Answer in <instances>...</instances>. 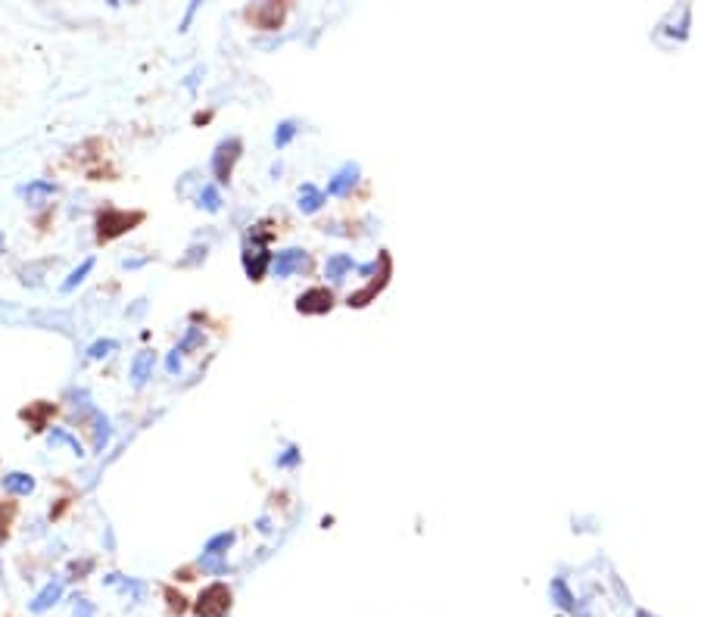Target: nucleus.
<instances>
[{
    "label": "nucleus",
    "instance_id": "nucleus-24",
    "mask_svg": "<svg viewBox=\"0 0 701 617\" xmlns=\"http://www.w3.org/2000/svg\"><path fill=\"white\" fill-rule=\"evenodd\" d=\"M165 598H169V611H172V614H184V611H188V598H184L181 592L175 596V589H165Z\"/></svg>",
    "mask_w": 701,
    "mask_h": 617
},
{
    "label": "nucleus",
    "instance_id": "nucleus-7",
    "mask_svg": "<svg viewBox=\"0 0 701 617\" xmlns=\"http://www.w3.org/2000/svg\"><path fill=\"white\" fill-rule=\"evenodd\" d=\"M246 19H250L256 28H265V31H275L277 25H281L284 19V6L277 3H265V6H253V10H246Z\"/></svg>",
    "mask_w": 701,
    "mask_h": 617
},
{
    "label": "nucleus",
    "instance_id": "nucleus-11",
    "mask_svg": "<svg viewBox=\"0 0 701 617\" xmlns=\"http://www.w3.org/2000/svg\"><path fill=\"white\" fill-rule=\"evenodd\" d=\"M91 424H94V452H103L107 449V442H109V436H113V427H109V418L103 415L100 409H94L91 411Z\"/></svg>",
    "mask_w": 701,
    "mask_h": 617
},
{
    "label": "nucleus",
    "instance_id": "nucleus-10",
    "mask_svg": "<svg viewBox=\"0 0 701 617\" xmlns=\"http://www.w3.org/2000/svg\"><path fill=\"white\" fill-rule=\"evenodd\" d=\"M3 490L10 496H28V492H35V477L26 471H10L3 474Z\"/></svg>",
    "mask_w": 701,
    "mask_h": 617
},
{
    "label": "nucleus",
    "instance_id": "nucleus-5",
    "mask_svg": "<svg viewBox=\"0 0 701 617\" xmlns=\"http://www.w3.org/2000/svg\"><path fill=\"white\" fill-rule=\"evenodd\" d=\"M334 305V296L327 287H312V290L300 293V299H296V312H302V315H325V312H331Z\"/></svg>",
    "mask_w": 701,
    "mask_h": 617
},
{
    "label": "nucleus",
    "instance_id": "nucleus-4",
    "mask_svg": "<svg viewBox=\"0 0 701 617\" xmlns=\"http://www.w3.org/2000/svg\"><path fill=\"white\" fill-rule=\"evenodd\" d=\"M265 237L262 231H253V247H246L244 253V268H246V278L250 280H262V274L271 268V262H275V256L265 249Z\"/></svg>",
    "mask_w": 701,
    "mask_h": 617
},
{
    "label": "nucleus",
    "instance_id": "nucleus-23",
    "mask_svg": "<svg viewBox=\"0 0 701 617\" xmlns=\"http://www.w3.org/2000/svg\"><path fill=\"white\" fill-rule=\"evenodd\" d=\"M300 458H302L300 449L287 446V449H284V455H277V467H296V465H300Z\"/></svg>",
    "mask_w": 701,
    "mask_h": 617
},
{
    "label": "nucleus",
    "instance_id": "nucleus-28",
    "mask_svg": "<svg viewBox=\"0 0 701 617\" xmlns=\"http://www.w3.org/2000/svg\"><path fill=\"white\" fill-rule=\"evenodd\" d=\"M197 6H200V3H190V6H188V16H184V22H181V31H188V25H190V19H194Z\"/></svg>",
    "mask_w": 701,
    "mask_h": 617
},
{
    "label": "nucleus",
    "instance_id": "nucleus-16",
    "mask_svg": "<svg viewBox=\"0 0 701 617\" xmlns=\"http://www.w3.org/2000/svg\"><path fill=\"white\" fill-rule=\"evenodd\" d=\"M91 271H94V259H84L82 265H78V268H72V271L66 274V280H63V284H60V290H63V293H72V290H75L78 284H82L84 278H88Z\"/></svg>",
    "mask_w": 701,
    "mask_h": 617
},
{
    "label": "nucleus",
    "instance_id": "nucleus-14",
    "mask_svg": "<svg viewBox=\"0 0 701 617\" xmlns=\"http://www.w3.org/2000/svg\"><path fill=\"white\" fill-rule=\"evenodd\" d=\"M47 442H51L53 449L57 446H69L75 455H84V446L78 442V436H72L69 430H63V427H53V430H47Z\"/></svg>",
    "mask_w": 701,
    "mask_h": 617
},
{
    "label": "nucleus",
    "instance_id": "nucleus-8",
    "mask_svg": "<svg viewBox=\"0 0 701 617\" xmlns=\"http://www.w3.org/2000/svg\"><path fill=\"white\" fill-rule=\"evenodd\" d=\"M153 365H156V352H153V349H140V352L134 355V361H131V384L138 386V390L147 384V377L153 374Z\"/></svg>",
    "mask_w": 701,
    "mask_h": 617
},
{
    "label": "nucleus",
    "instance_id": "nucleus-13",
    "mask_svg": "<svg viewBox=\"0 0 701 617\" xmlns=\"http://www.w3.org/2000/svg\"><path fill=\"white\" fill-rule=\"evenodd\" d=\"M321 203H325V193H321L315 184H302L300 187V212L312 215V212L321 209Z\"/></svg>",
    "mask_w": 701,
    "mask_h": 617
},
{
    "label": "nucleus",
    "instance_id": "nucleus-17",
    "mask_svg": "<svg viewBox=\"0 0 701 617\" xmlns=\"http://www.w3.org/2000/svg\"><path fill=\"white\" fill-rule=\"evenodd\" d=\"M231 546H234V530H225V533H215L212 539L206 542V552L203 555H209V558H221Z\"/></svg>",
    "mask_w": 701,
    "mask_h": 617
},
{
    "label": "nucleus",
    "instance_id": "nucleus-21",
    "mask_svg": "<svg viewBox=\"0 0 701 617\" xmlns=\"http://www.w3.org/2000/svg\"><path fill=\"white\" fill-rule=\"evenodd\" d=\"M116 349H119V343H116V340H109V337H107V340H97V343H91V346H88V359H91V361H97V359H107V355H113V352H116Z\"/></svg>",
    "mask_w": 701,
    "mask_h": 617
},
{
    "label": "nucleus",
    "instance_id": "nucleus-26",
    "mask_svg": "<svg viewBox=\"0 0 701 617\" xmlns=\"http://www.w3.org/2000/svg\"><path fill=\"white\" fill-rule=\"evenodd\" d=\"M10 517H13V508H3V505H0V542L7 539V524H10Z\"/></svg>",
    "mask_w": 701,
    "mask_h": 617
},
{
    "label": "nucleus",
    "instance_id": "nucleus-1",
    "mask_svg": "<svg viewBox=\"0 0 701 617\" xmlns=\"http://www.w3.org/2000/svg\"><path fill=\"white\" fill-rule=\"evenodd\" d=\"M231 589L228 583H209L200 592V598L194 602V614L197 617H228L231 611Z\"/></svg>",
    "mask_w": 701,
    "mask_h": 617
},
{
    "label": "nucleus",
    "instance_id": "nucleus-27",
    "mask_svg": "<svg viewBox=\"0 0 701 617\" xmlns=\"http://www.w3.org/2000/svg\"><path fill=\"white\" fill-rule=\"evenodd\" d=\"M200 256H203V259H206V247H203V249H200V247H194V249H190V256H188V259H181V265H190V262H197V259H200Z\"/></svg>",
    "mask_w": 701,
    "mask_h": 617
},
{
    "label": "nucleus",
    "instance_id": "nucleus-19",
    "mask_svg": "<svg viewBox=\"0 0 701 617\" xmlns=\"http://www.w3.org/2000/svg\"><path fill=\"white\" fill-rule=\"evenodd\" d=\"M349 268H352L349 256H331V259H327V265H325V274L331 280H343V274L349 271Z\"/></svg>",
    "mask_w": 701,
    "mask_h": 617
},
{
    "label": "nucleus",
    "instance_id": "nucleus-12",
    "mask_svg": "<svg viewBox=\"0 0 701 617\" xmlns=\"http://www.w3.org/2000/svg\"><path fill=\"white\" fill-rule=\"evenodd\" d=\"M356 175H358V166H343L337 175L331 178V184H327V193L331 197H343L346 190H349L352 184H356Z\"/></svg>",
    "mask_w": 701,
    "mask_h": 617
},
{
    "label": "nucleus",
    "instance_id": "nucleus-15",
    "mask_svg": "<svg viewBox=\"0 0 701 617\" xmlns=\"http://www.w3.org/2000/svg\"><path fill=\"white\" fill-rule=\"evenodd\" d=\"M60 596H63V583H60V580H53V583H47L44 589L38 592V598L32 602V611H47Z\"/></svg>",
    "mask_w": 701,
    "mask_h": 617
},
{
    "label": "nucleus",
    "instance_id": "nucleus-25",
    "mask_svg": "<svg viewBox=\"0 0 701 617\" xmlns=\"http://www.w3.org/2000/svg\"><path fill=\"white\" fill-rule=\"evenodd\" d=\"M165 371H169L172 377H175V374L181 371V352H178V349H172V352L165 355Z\"/></svg>",
    "mask_w": 701,
    "mask_h": 617
},
{
    "label": "nucleus",
    "instance_id": "nucleus-2",
    "mask_svg": "<svg viewBox=\"0 0 701 617\" xmlns=\"http://www.w3.org/2000/svg\"><path fill=\"white\" fill-rule=\"evenodd\" d=\"M144 222V212H122V209H107L97 218V240H116L125 231H131L134 224Z\"/></svg>",
    "mask_w": 701,
    "mask_h": 617
},
{
    "label": "nucleus",
    "instance_id": "nucleus-29",
    "mask_svg": "<svg viewBox=\"0 0 701 617\" xmlns=\"http://www.w3.org/2000/svg\"><path fill=\"white\" fill-rule=\"evenodd\" d=\"M259 530H262V533H268V530H271L268 527V517H259Z\"/></svg>",
    "mask_w": 701,
    "mask_h": 617
},
{
    "label": "nucleus",
    "instance_id": "nucleus-22",
    "mask_svg": "<svg viewBox=\"0 0 701 617\" xmlns=\"http://www.w3.org/2000/svg\"><path fill=\"white\" fill-rule=\"evenodd\" d=\"M197 346H203V330L200 328H188V334L181 337V343H178V352H190V349H197Z\"/></svg>",
    "mask_w": 701,
    "mask_h": 617
},
{
    "label": "nucleus",
    "instance_id": "nucleus-3",
    "mask_svg": "<svg viewBox=\"0 0 701 617\" xmlns=\"http://www.w3.org/2000/svg\"><path fill=\"white\" fill-rule=\"evenodd\" d=\"M240 153H244V143H240V137H225V141L215 147L212 153V175L219 184H228L234 175V166H237Z\"/></svg>",
    "mask_w": 701,
    "mask_h": 617
},
{
    "label": "nucleus",
    "instance_id": "nucleus-18",
    "mask_svg": "<svg viewBox=\"0 0 701 617\" xmlns=\"http://www.w3.org/2000/svg\"><path fill=\"white\" fill-rule=\"evenodd\" d=\"M200 209H206V212H221V193H219V187L215 184H203V190H200Z\"/></svg>",
    "mask_w": 701,
    "mask_h": 617
},
{
    "label": "nucleus",
    "instance_id": "nucleus-6",
    "mask_svg": "<svg viewBox=\"0 0 701 617\" xmlns=\"http://www.w3.org/2000/svg\"><path fill=\"white\" fill-rule=\"evenodd\" d=\"M309 265V256L302 253V249H296V247H290V249H281V253L275 256V262H271V274L275 278H290L293 271H300V268H306Z\"/></svg>",
    "mask_w": 701,
    "mask_h": 617
},
{
    "label": "nucleus",
    "instance_id": "nucleus-20",
    "mask_svg": "<svg viewBox=\"0 0 701 617\" xmlns=\"http://www.w3.org/2000/svg\"><path fill=\"white\" fill-rule=\"evenodd\" d=\"M296 131H300V128H296L293 118H284V122H277V128H275V147L284 150L296 137Z\"/></svg>",
    "mask_w": 701,
    "mask_h": 617
},
{
    "label": "nucleus",
    "instance_id": "nucleus-9",
    "mask_svg": "<svg viewBox=\"0 0 701 617\" xmlns=\"http://www.w3.org/2000/svg\"><path fill=\"white\" fill-rule=\"evenodd\" d=\"M22 193H26L28 206H44L47 199H51L53 193H57V184H53V181L38 178V181H28V184L22 187Z\"/></svg>",
    "mask_w": 701,
    "mask_h": 617
}]
</instances>
